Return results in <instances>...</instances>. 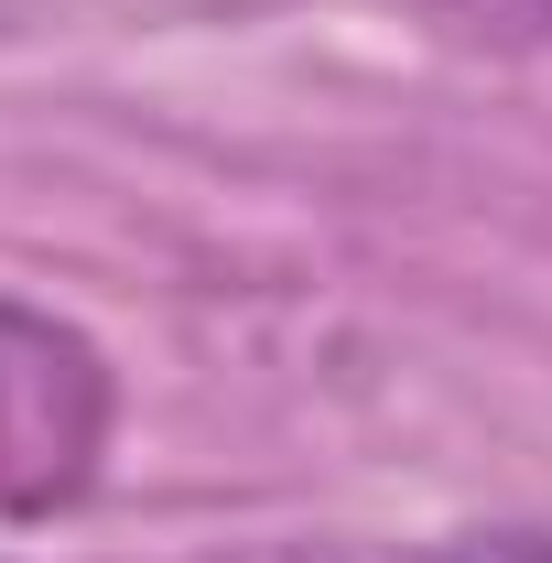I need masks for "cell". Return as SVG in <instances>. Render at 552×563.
Listing matches in <instances>:
<instances>
[{
    "label": "cell",
    "mask_w": 552,
    "mask_h": 563,
    "mask_svg": "<svg viewBox=\"0 0 552 563\" xmlns=\"http://www.w3.org/2000/svg\"><path fill=\"white\" fill-rule=\"evenodd\" d=\"M120 422L109 357L76 336L66 314L0 292V520H55L98 488Z\"/></svg>",
    "instance_id": "6da1fadb"
},
{
    "label": "cell",
    "mask_w": 552,
    "mask_h": 563,
    "mask_svg": "<svg viewBox=\"0 0 552 563\" xmlns=\"http://www.w3.org/2000/svg\"><path fill=\"white\" fill-rule=\"evenodd\" d=\"M433 33H466V44H552V0H401Z\"/></svg>",
    "instance_id": "7a4b0ae2"
},
{
    "label": "cell",
    "mask_w": 552,
    "mask_h": 563,
    "mask_svg": "<svg viewBox=\"0 0 552 563\" xmlns=\"http://www.w3.org/2000/svg\"><path fill=\"white\" fill-rule=\"evenodd\" d=\"M422 563H552V531H466V542H444Z\"/></svg>",
    "instance_id": "3957f363"
}]
</instances>
